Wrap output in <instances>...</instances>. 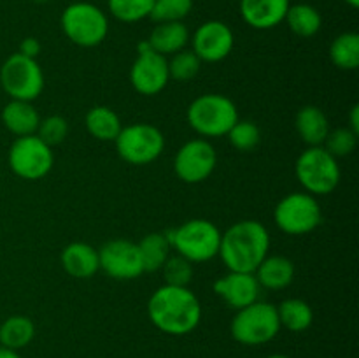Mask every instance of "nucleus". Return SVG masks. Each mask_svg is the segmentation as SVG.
Returning <instances> with one entry per match:
<instances>
[{
  "label": "nucleus",
  "mask_w": 359,
  "mask_h": 358,
  "mask_svg": "<svg viewBox=\"0 0 359 358\" xmlns=\"http://www.w3.org/2000/svg\"><path fill=\"white\" fill-rule=\"evenodd\" d=\"M266 358H290V357H286V354H270V357Z\"/></svg>",
  "instance_id": "ea45409f"
},
{
  "label": "nucleus",
  "mask_w": 359,
  "mask_h": 358,
  "mask_svg": "<svg viewBox=\"0 0 359 358\" xmlns=\"http://www.w3.org/2000/svg\"><path fill=\"white\" fill-rule=\"evenodd\" d=\"M161 272H163L165 284L188 286L193 279V263L181 255L168 256L167 262L161 267Z\"/></svg>",
  "instance_id": "72a5a7b5"
},
{
  "label": "nucleus",
  "mask_w": 359,
  "mask_h": 358,
  "mask_svg": "<svg viewBox=\"0 0 359 358\" xmlns=\"http://www.w3.org/2000/svg\"><path fill=\"white\" fill-rule=\"evenodd\" d=\"M189 42V30L182 21L158 23L151 32L147 44L163 56H172L186 49Z\"/></svg>",
  "instance_id": "4be33fe9"
},
{
  "label": "nucleus",
  "mask_w": 359,
  "mask_h": 358,
  "mask_svg": "<svg viewBox=\"0 0 359 358\" xmlns=\"http://www.w3.org/2000/svg\"><path fill=\"white\" fill-rule=\"evenodd\" d=\"M344 2L349 4L351 7H354V9H356V7H359V0H344Z\"/></svg>",
  "instance_id": "58836bf2"
},
{
  "label": "nucleus",
  "mask_w": 359,
  "mask_h": 358,
  "mask_svg": "<svg viewBox=\"0 0 359 358\" xmlns=\"http://www.w3.org/2000/svg\"><path fill=\"white\" fill-rule=\"evenodd\" d=\"M139 253L142 258L144 272H156L161 270L163 263L170 256V241L168 235L163 232H151L144 235L142 241L139 242Z\"/></svg>",
  "instance_id": "393cba45"
},
{
  "label": "nucleus",
  "mask_w": 359,
  "mask_h": 358,
  "mask_svg": "<svg viewBox=\"0 0 359 358\" xmlns=\"http://www.w3.org/2000/svg\"><path fill=\"white\" fill-rule=\"evenodd\" d=\"M0 84L11 100L32 102L44 90V74L37 60L14 53L0 67Z\"/></svg>",
  "instance_id": "6e6552de"
},
{
  "label": "nucleus",
  "mask_w": 359,
  "mask_h": 358,
  "mask_svg": "<svg viewBox=\"0 0 359 358\" xmlns=\"http://www.w3.org/2000/svg\"><path fill=\"white\" fill-rule=\"evenodd\" d=\"M35 325L28 316L14 314L0 325V346L7 350H23L34 340Z\"/></svg>",
  "instance_id": "b1692460"
},
{
  "label": "nucleus",
  "mask_w": 359,
  "mask_h": 358,
  "mask_svg": "<svg viewBox=\"0 0 359 358\" xmlns=\"http://www.w3.org/2000/svg\"><path fill=\"white\" fill-rule=\"evenodd\" d=\"M18 53L28 56V58H37V55L41 53V44H39L37 39L27 37V39H23V41H21L20 51H18Z\"/></svg>",
  "instance_id": "c9c22d12"
},
{
  "label": "nucleus",
  "mask_w": 359,
  "mask_h": 358,
  "mask_svg": "<svg viewBox=\"0 0 359 358\" xmlns=\"http://www.w3.org/2000/svg\"><path fill=\"white\" fill-rule=\"evenodd\" d=\"M256 281L259 286L266 290L279 291L290 286L294 279V263L286 256H265L262 263L256 267L255 272Z\"/></svg>",
  "instance_id": "6ab92c4d"
},
{
  "label": "nucleus",
  "mask_w": 359,
  "mask_h": 358,
  "mask_svg": "<svg viewBox=\"0 0 359 358\" xmlns=\"http://www.w3.org/2000/svg\"><path fill=\"white\" fill-rule=\"evenodd\" d=\"M147 314L158 330L168 336H186L198 326L202 305L188 286L163 284L151 295Z\"/></svg>",
  "instance_id": "f257e3e1"
},
{
  "label": "nucleus",
  "mask_w": 359,
  "mask_h": 358,
  "mask_svg": "<svg viewBox=\"0 0 359 358\" xmlns=\"http://www.w3.org/2000/svg\"><path fill=\"white\" fill-rule=\"evenodd\" d=\"M98 262H100V269L112 279L130 281L144 274L139 246L126 239H114V241L105 242L98 249Z\"/></svg>",
  "instance_id": "4468645a"
},
{
  "label": "nucleus",
  "mask_w": 359,
  "mask_h": 358,
  "mask_svg": "<svg viewBox=\"0 0 359 358\" xmlns=\"http://www.w3.org/2000/svg\"><path fill=\"white\" fill-rule=\"evenodd\" d=\"M191 42L193 53L202 62L216 63L230 55L235 44V35L226 23L210 20L196 28Z\"/></svg>",
  "instance_id": "2eb2a0df"
},
{
  "label": "nucleus",
  "mask_w": 359,
  "mask_h": 358,
  "mask_svg": "<svg viewBox=\"0 0 359 358\" xmlns=\"http://www.w3.org/2000/svg\"><path fill=\"white\" fill-rule=\"evenodd\" d=\"M216 165L217 153L207 139L188 140L174 158L175 174L188 185H198L209 179Z\"/></svg>",
  "instance_id": "ddd939ff"
},
{
  "label": "nucleus",
  "mask_w": 359,
  "mask_h": 358,
  "mask_svg": "<svg viewBox=\"0 0 359 358\" xmlns=\"http://www.w3.org/2000/svg\"><path fill=\"white\" fill-rule=\"evenodd\" d=\"M223 232L209 220L195 218L167 232L172 249L191 263L209 262L219 253Z\"/></svg>",
  "instance_id": "7ed1b4c3"
},
{
  "label": "nucleus",
  "mask_w": 359,
  "mask_h": 358,
  "mask_svg": "<svg viewBox=\"0 0 359 358\" xmlns=\"http://www.w3.org/2000/svg\"><path fill=\"white\" fill-rule=\"evenodd\" d=\"M193 9V0H154L149 18L156 23L182 21Z\"/></svg>",
  "instance_id": "473e14b6"
},
{
  "label": "nucleus",
  "mask_w": 359,
  "mask_h": 358,
  "mask_svg": "<svg viewBox=\"0 0 359 358\" xmlns=\"http://www.w3.org/2000/svg\"><path fill=\"white\" fill-rule=\"evenodd\" d=\"M154 0H107L109 13L123 23H137L149 18Z\"/></svg>",
  "instance_id": "c85d7f7f"
},
{
  "label": "nucleus",
  "mask_w": 359,
  "mask_h": 358,
  "mask_svg": "<svg viewBox=\"0 0 359 358\" xmlns=\"http://www.w3.org/2000/svg\"><path fill=\"white\" fill-rule=\"evenodd\" d=\"M231 337L244 346H262L276 339L280 332L277 307L269 302L256 300L238 309L231 319Z\"/></svg>",
  "instance_id": "423d86ee"
},
{
  "label": "nucleus",
  "mask_w": 359,
  "mask_h": 358,
  "mask_svg": "<svg viewBox=\"0 0 359 358\" xmlns=\"http://www.w3.org/2000/svg\"><path fill=\"white\" fill-rule=\"evenodd\" d=\"M200 67H202V60L193 53V49H182V51L172 55L168 60L170 79L179 81V83L195 79L196 74L200 72Z\"/></svg>",
  "instance_id": "c756f323"
},
{
  "label": "nucleus",
  "mask_w": 359,
  "mask_h": 358,
  "mask_svg": "<svg viewBox=\"0 0 359 358\" xmlns=\"http://www.w3.org/2000/svg\"><path fill=\"white\" fill-rule=\"evenodd\" d=\"M189 126L202 137H223L238 121L237 105L226 95L205 93L189 104Z\"/></svg>",
  "instance_id": "20e7f679"
},
{
  "label": "nucleus",
  "mask_w": 359,
  "mask_h": 358,
  "mask_svg": "<svg viewBox=\"0 0 359 358\" xmlns=\"http://www.w3.org/2000/svg\"><path fill=\"white\" fill-rule=\"evenodd\" d=\"M330 58L340 70H356L359 67V35L344 32L330 46Z\"/></svg>",
  "instance_id": "cd10ccee"
},
{
  "label": "nucleus",
  "mask_w": 359,
  "mask_h": 358,
  "mask_svg": "<svg viewBox=\"0 0 359 358\" xmlns=\"http://www.w3.org/2000/svg\"><path fill=\"white\" fill-rule=\"evenodd\" d=\"M358 135L359 133L351 130L349 126H340V128L330 130L328 137L323 142V147L330 154H333L337 160L342 157H349L358 146Z\"/></svg>",
  "instance_id": "2f4dec72"
},
{
  "label": "nucleus",
  "mask_w": 359,
  "mask_h": 358,
  "mask_svg": "<svg viewBox=\"0 0 359 358\" xmlns=\"http://www.w3.org/2000/svg\"><path fill=\"white\" fill-rule=\"evenodd\" d=\"M0 175H2V172H0Z\"/></svg>",
  "instance_id": "79ce46f5"
},
{
  "label": "nucleus",
  "mask_w": 359,
  "mask_h": 358,
  "mask_svg": "<svg viewBox=\"0 0 359 358\" xmlns=\"http://www.w3.org/2000/svg\"><path fill=\"white\" fill-rule=\"evenodd\" d=\"M63 270L77 279H88L100 270L98 251L86 242H70L60 256Z\"/></svg>",
  "instance_id": "a211bd4d"
},
{
  "label": "nucleus",
  "mask_w": 359,
  "mask_h": 358,
  "mask_svg": "<svg viewBox=\"0 0 359 358\" xmlns=\"http://www.w3.org/2000/svg\"><path fill=\"white\" fill-rule=\"evenodd\" d=\"M0 358H21V357L18 354V351L7 350V347L0 346Z\"/></svg>",
  "instance_id": "4c0bfd02"
},
{
  "label": "nucleus",
  "mask_w": 359,
  "mask_h": 358,
  "mask_svg": "<svg viewBox=\"0 0 359 358\" xmlns=\"http://www.w3.org/2000/svg\"><path fill=\"white\" fill-rule=\"evenodd\" d=\"M226 137L235 150L242 151V153H249V151H252L259 144V140H262V132H259V126L256 125L255 121L238 119V121L231 126L230 132L226 133Z\"/></svg>",
  "instance_id": "7c9ffc66"
},
{
  "label": "nucleus",
  "mask_w": 359,
  "mask_h": 358,
  "mask_svg": "<svg viewBox=\"0 0 359 358\" xmlns=\"http://www.w3.org/2000/svg\"><path fill=\"white\" fill-rule=\"evenodd\" d=\"M349 126L351 130H354V132L359 133V105L354 104L353 109H351L349 112Z\"/></svg>",
  "instance_id": "e433bc0d"
},
{
  "label": "nucleus",
  "mask_w": 359,
  "mask_h": 358,
  "mask_svg": "<svg viewBox=\"0 0 359 358\" xmlns=\"http://www.w3.org/2000/svg\"><path fill=\"white\" fill-rule=\"evenodd\" d=\"M35 2H39V4H44V2H48V0H35Z\"/></svg>",
  "instance_id": "a19ab883"
},
{
  "label": "nucleus",
  "mask_w": 359,
  "mask_h": 358,
  "mask_svg": "<svg viewBox=\"0 0 359 358\" xmlns=\"http://www.w3.org/2000/svg\"><path fill=\"white\" fill-rule=\"evenodd\" d=\"M170 81L167 56L154 51L147 41L139 44V56L130 69V83L140 95L153 97L163 91Z\"/></svg>",
  "instance_id": "f8f14e48"
},
{
  "label": "nucleus",
  "mask_w": 359,
  "mask_h": 358,
  "mask_svg": "<svg viewBox=\"0 0 359 358\" xmlns=\"http://www.w3.org/2000/svg\"><path fill=\"white\" fill-rule=\"evenodd\" d=\"M294 174L307 193L330 195L340 183V165L323 146H311L298 157Z\"/></svg>",
  "instance_id": "39448f33"
},
{
  "label": "nucleus",
  "mask_w": 359,
  "mask_h": 358,
  "mask_svg": "<svg viewBox=\"0 0 359 358\" xmlns=\"http://www.w3.org/2000/svg\"><path fill=\"white\" fill-rule=\"evenodd\" d=\"M259 290H262V286H259L252 272L228 270V274H224L214 283V293L223 298L224 304L235 311L259 300Z\"/></svg>",
  "instance_id": "dca6fc26"
},
{
  "label": "nucleus",
  "mask_w": 359,
  "mask_h": 358,
  "mask_svg": "<svg viewBox=\"0 0 359 358\" xmlns=\"http://www.w3.org/2000/svg\"><path fill=\"white\" fill-rule=\"evenodd\" d=\"M67 133H69V123H67V119L63 116L53 114L41 119L35 135L41 140H44L48 146L53 147L56 144H62L65 140Z\"/></svg>",
  "instance_id": "f704fd0d"
},
{
  "label": "nucleus",
  "mask_w": 359,
  "mask_h": 358,
  "mask_svg": "<svg viewBox=\"0 0 359 358\" xmlns=\"http://www.w3.org/2000/svg\"><path fill=\"white\" fill-rule=\"evenodd\" d=\"M290 0H241V16L256 30H270L280 25L290 9Z\"/></svg>",
  "instance_id": "f3484780"
},
{
  "label": "nucleus",
  "mask_w": 359,
  "mask_h": 358,
  "mask_svg": "<svg viewBox=\"0 0 359 358\" xmlns=\"http://www.w3.org/2000/svg\"><path fill=\"white\" fill-rule=\"evenodd\" d=\"M280 329H287L290 332H305L314 321V311L311 305L302 298H286L277 305Z\"/></svg>",
  "instance_id": "a878e982"
},
{
  "label": "nucleus",
  "mask_w": 359,
  "mask_h": 358,
  "mask_svg": "<svg viewBox=\"0 0 359 358\" xmlns=\"http://www.w3.org/2000/svg\"><path fill=\"white\" fill-rule=\"evenodd\" d=\"M284 21L290 30L302 39H309L318 34L323 27L321 13L311 4H294L287 9Z\"/></svg>",
  "instance_id": "bb28decb"
},
{
  "label": "nucleus",
  "mask_w": 359,
  "mask_h": 358,
  "mask_svg": "<svg viewBox=\"0 0 359 358\" xmlns=\"http://www.w3.org/2000/svg\"><path fill=\"white\" fill-rule=\"evenodd\" d=\"M63 34L81 48H95L109 34V20L100 7L90 2H74L63 9L60 18Z\"/></svg>",
  "instance_id": "0eeeda50"
},
{
  "label": "nucleus",
  "mask_w": 359,
  "mask_h": 358,
  "mask_svg": "<svg viewBox=\"0 0 359 358\" xmlns=\"http://www.w3.org/2000/svg\"><path fill=\"white\" fill-rule=\"evenodd\" d=\"M273 220H276L277 227L287 235L311 234L321 225V206L311 193H290L280 199L276 206Z\"/></svg>",
  "instance_id": "1a4fd4ad"
},
{
  "label": "nucleus",
  "mask_w": 359,
  "mask_h": 358,
  "mask_svg": "<svg viewBox=\"0 0 359 358\" xmlns=\"http://www.w3.org/2000/svg\"><path fill=\"white\" fill-rule=\"evenodd\" d=\"M9 167L18 178L27 181H37L51 172L55 154L51 146L39 139L37 135L16 137L7 154Z\"/></svg>",
  "instance_id": "9d476101"
},
{
  "label": "nucleus",
  "mask_w": 359,
  "mask_h": 358,
  "mask_svg": "<svg viewBox=\"0 0 359 358\" xmlns=\"http://www.w3.org/2000/svg\"><path fill=\"white\" fill-rule=\"evenodd\" d=\"M294 126L300 135V139L311 146H323L330 133V121L328 116L325 114L321 107L318 105H304L297 112L294 118Z\"/></svg>",
  "instance_id": "412c9836"
},
{
  "label": "nucleus",
  "mask_w": 359,
  "mask_h": 358,
  "mask_svg": "<svg viewBox=\"0 0 359 358\" xmlns=\"http://www.w3.org/2000/svg\"><path fill=\"white\" fill-rule=\"evenodd\" d=\"M4 126L14 133L16 137L34 135L41 123V116H39L37 109L32 105V102L25 100H9L2 109Z\"/></svg>",
  "instance_id": "aec40b11"
},
{
  "label": "nucleus",
  "mask_w": 359,
  "mask_h": 358,
  "mask_svg": "<svg viewBox=\"0 0 359 358\" xmlns=\"http://www.w3.org/2000/svg\"><path fill=\"white\" fill-rule=\"evenodd\" d=\"M84 125H86L88 133L91 137H95L97 140H104V142H114L116 137L123 128L118 112L114 109L107 107V105L91 107L86 112Z\"/></svg>",
  "instance_id": "5701e85b"
},
{
  "label": "nucleus",
  "mask_w": 359,
  "mask_h": 358,
  "mask_svg": "<svg viewBox=\"0 0 359 358\" xmlns=\"http://www.w3.org/2000/svg\"><path fill=\"white\" fill-rule=\"evenodd\" d=\"M270 234L265 225L256 220H241L221 234L219 253L228 270L255 272L269 256Z\"/></svg>",
  "instance_id": "f03ea898"
},
{
  "label": "nucleus",
  "mask_w": 359,
  "mask_h": 358,
  "mask_svg": "<svg viewBox=\"0 0 359 358\" xmlns=\"http://www.w3.org/2000/svg\"><path fill=\"white\" fill-rule=\"evenodd\" d=\"M119 157L132 165H147L156 160L165 147V137L160 128L149 123L123 126L114 140Z\"/></svg>",
  "instance_id": "9b49d317"
}]
</instances>
